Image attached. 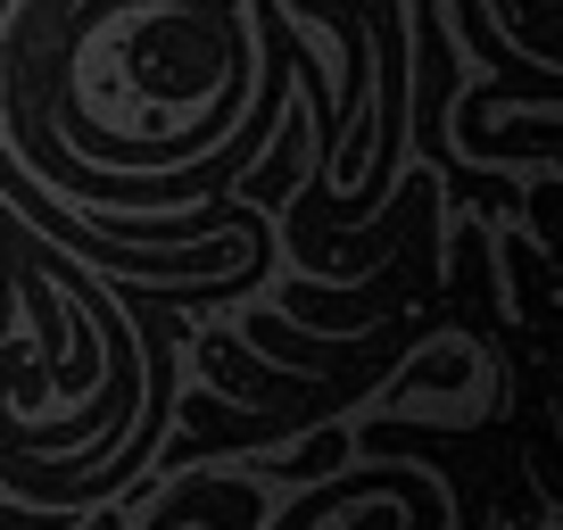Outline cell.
Segmentation results:
<instances>
[{
    "label": "cell",
    "instance_id": "2",
    "mask_svg": "<svg viewBox=\"0 0 563 530\" xmlns=\"http://www.w3.org/2000/svg\"><path fill=\"white\" fill-rule=\"evenodd\" d=\"M481 373L473 349H448V356H415L406 349V373H398V398H415V389H464Z\"/></svg>",
    "mask_w": 563,
    "mask_h": 530
},
{
    "label": "cell",
    "instance_id": "1",
    "mask_svg": "<svg viewBox=\"0 0 563 530\" xmlns=\"http://www.w3.org/2000/svg\"><path fill=\"white\" fill-rule=\"evenodd\" d=\"M183 522H216V530H257L265 522V497L257 481H183L175 497L150 506L141 530H183Z\"/></svg>",
    "mask_w": 563,
    "mask_h": 530
},
{
    "label": "cell",
    "instance_id": "3",
    "mask_svg": "<svg viewBox=\"0 0 563 530\" xmlns=\"http://www.w3.org/2000/svg\"><path fill=\"white\" fill-rule=\"evenodd\" d=\"M340 456H349V431H323V440H307L290 464H257V473H274V481H323V473H340Z\"/></svg>",
    "mask_w": 563,
    "mask_h": 530
}]
</instances>
